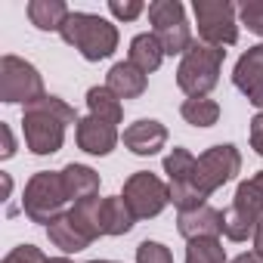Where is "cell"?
I'll use <instances>...</instances> for the list:
<instances>
[{
    "instance_id": "obj_1",
    "label": "cell",
    "mask_w": 263,
    "mask_h": 263,
    "mask_svg": "<svg viewBox=\"0 0 263 263\" xmlns=\"http://www.w3.org/2000/svg\"><path fill=\"white\" fill-rule=\"evenodd\" d=\"M241 171V155L232 143H223V146H211L208 152L198 155L195 161V171H192V180L183 183V186H171V201L177 211H192V208H201L208 204V198L226 186L229 180H235V174Z\"/></svg>"
},
{
    "instance_id": "obj_2",
    "label": "cell",
    "mask_w": 263,
    "mask_h": 263,
    "mask_svg": "<svg viewBox=\"0 0 263 263\" xmlns=\"http://www.w3.org/2000/svg\"><path fill=\"white\" fill-rule=\"evenodd\" d=\"M81 118L74 115V108L59 99V96H41L37 102L25 105L22 111V134H25V146L34 155H53L62 149L65 143V127L78 124Z\"/></svg>"
},
{
    "instance_id": "obj_3",
    "label": "cell",
    "mask_w": 263,
    "mask_h": 263,
    "mask_svg": "<svg viewBox=\"0 0 263 263\" xmlns=\"http://www.w3.org/2000/svg\"><path fill=\"white\" fill-rule=\"evenodd\" d=\"M62 41L68 47H74L87 62H99L108 59L118 50V28L93 13H71L68 22L62 25Z\"/></svg>"
},
{
    "instance_id": "obj_4",
    "label": "cell",
    "mask_w": 263,
    "mask_h": 263,
    "mask_svg": "<svg viewBox=\"0 0 263 263\" xmlns=\"http://www.w3.org/2000/svg\"><path fill=\"white\" fill-rule=\"evenodd\" d=\"M223 59H226V50H223V47H211V44H204V41H195V44L183 53V59H180L177 87H180L189 99L208 96V93L220 84Z\"/></svg>"
},
{
    "instance_id": "obj_5",
    "label": "cell",
    "mask_w": 263,
    "mask_h": 263,
    "mask_svg": "<svg viewBox=\"0 0 263 263\" xmlns=\"http://www.w3.org/2000/svg\"><path fill=\"white\" fill-rule=\"evenodd\" d=\"M71 208L65 183H62V171H37L22 195V211L28 214L31 223H56L59 217H65Z\"/></svg>"
},
{
    "instance_id": "obj_6",
    "label": "cell",
    "mask_w": 263,
    "mask_h": 263,
    "mask_svg": "<svg viewBox=\"0 0 263 263\" xmlns=\"http://www.w3.org/2000/svg\"><path fill=\"white\" fill-rule=\"evenodd\" d=\"M47 235L65 254H74V251L90 248L102 235L99 232V198H87V201L71 204L65 217H59L56 223L47 226Z\"/></svg>"
},
{
    "instance_id": "obj_7",
    "label": "cell",
    "mask_w": 263,
    "mask_h": 263,
    "mask_svg": "<svg viewBox=\"0 0 263 263\" xmlns=\"http://www.w3.org/2000/svg\"><path fill=\"white\" fill-rule=\"evenodd\" d=\"M260 220H263V183L254 174L235 189L232 204L223 211V235L229 241H248L254 238Z\"/></svg>"
},
{
    "instance_id": "obj_8",
    "label": "cell",
    "mask_w": 263,
    "mask_h": 263,
    "mask_svg": "<svg viewBox=\"0 0 263 263\" xmlns=\"http://www.w3.org/2000/svg\"><path fill=\"white\" fill-rule=\"evenodd\" d=\"M149 22L164 56H183L195 44L180 0H155V4H149Z\"/></svg>"
},
{
    "instance_id": "obj_9",
    "label": "cell",
    "mask_w": 263,
    "mask_h": 263,
    "mask_svg": "<svg viewBox=\"0 0 263 263\" xmlns=\"http://www.w3.org/2000/svg\"><path fill=\"white\" fill-rule=\"evenodd\" d=\"M44 93V81L37 74V68L13 53H7L4 59H0V99L16 105V102H37Z\"/></svg>"
},
{
    "instance_id": "obj_10",
    "label": "cell",
    "mask_w": 263,
    "mask_h": 263,
    "mask_svg": "<svg viewBox=\"0 0 263 263\" xmlns=\"http://www.w3.org/2000/svg\"><path fill=\"white\" fill-rule=\"evenodd\" d=\"M195 22H198V37L211 47H232L238 41V22H235V7L229 0H195Z\"/></svg>"
},
{
    "instance_id": "obj_11",
    "label": "cell",
    "mask_w": 263,
    "mask_h": 263,
    "mask_svg": "<svg viewBox=\"0 0 263 263\" xmlns=\"http://www.w3.org/2000/svg\"><path fill=\"white\" fill-rule=\"evenodd\" d=\"M121 198L127 201V208L134 211L137 220H152L171 204V186L149 171H137L124 183Z\"/></svg>"
},
{
    "instance_id": "obj_12",
    "label": "cell",
    "mask_w": 263,
    "mask_h": 263,
    "mask_svg": "<svg viewBox=\"0 0 263 263\" xmlns=\"http://www.w3.org/2000/svg\"><path fill=\"white\" fill-rule=\"evenodd\" d=\"M232 84L251 105H257L263 111V44L241 53V59L235 62V71H232Z\"/></svg>"
},
{
    "instance_id": "obj_13",
    "label": "cell",
    "mask_w": 263,
    "mask_h": 263,
    "mask_svg": "<svg viewBox=\"0 0 263 263\" xmlns=\"http://www.w3.org/2000/svg\"><path fill=\"white\" fill-rule=\"evenodd\" d=\"M177 229H180V235L186 241H195V238H220L223 235V211H217L211 204H201V208H192V211H180Z\"/></svg>"
},
{
    "instance_id": "obj_14",
    "label": "cell",
    "mask_w": 263,
    "mask_h": 263,
    "mask_svg": "<svg viewBox=\"0 0 263 263\" xmlns=\"http://www.w3.org/2000/svg\"><path fill=\"white\" fill-rule=\"evenodd\" d=\"M124 146L134 155H155L167 146V127L155 118H140L124 130Z\"/></svg>"
},
{
    "instance_id": "obj_15",
    "label": "cell",
    "mask_w": 263,
    "mask_h": 263,
    "mask_svg": "<svg viewBox=\"0 0 263 263\" xmlns=\"http://www.w3.org/2000/svg\"><path fill=\"white\" fill-rule=\"evenodd\" d=\"M74 140H78V146H81L87 155H108V152L118 146V130H115V124L87 115V118H81L78 127H74Z\"/></svg>"
},
{
    "instance_id": "obj_16",
    "label": "cell",
    "mask_w": 263,
    "mask_h": 263,
    "mask_svg": "<svg viewBox=\"0 0 263 263\" xmlns=\"http://www.w3.org/2000/svg\"><path fill=\"white\" fill-rule=\"evenodd\" d=\"M105 87L118 96V99H137L146 93L149 87V74H143L137 65H130V62H115L108 68V81Z\"/></svg>"
},
{
    "instance_id": "obj_17",
    "label": "cell",
    "mask_w": 263,
    "mask_h": 263,
    "mask_svg": "<svg viewBox=\"0 0 263 263\" xmlns=\"http://www.w3.org/2000/svg\"><path fill=\"white\" fill-rule=\"evenodd\" d=\"M134 223H137V217L121 195L99 198V232L102 235H127L134 229Z\"/></svg>"
},
{
    "instance_id": "obj_18",
    "label": "cell",
    "mask_w": 263,
    "mask_h": 263,
    "mask_svg": "<svg viewBox=\"0 0 263 263\" xmlns=\"http://www.w3.org/2000/svg\"><path fill=\"white\" fill-rule=\"evenodd\" d=\"M62 183L68 192V201H87V198H99V174L87 164H65L62 167Z\"/></svg>"
},
{
    "instance_id": "obj_19",
    "label": "cell",
    "mask_w": 263,
    "mask_h": 263,
    "mask_svg": "<svg viewBox=\"0 0 263 263\" xmlns=\"http://www.w3.org/2000/svg\"><path fill=\"white\" fill-rule=\"evenodd\" d=\"M127 62L137 65L143 74L158 71L161 62H164V50H161L158 37H155L152 31H149V34H137L134 41H130V56H127Z\"/></svg>"
},
{
    "instance_id": "obj_20",
    "label": "cell",
    "mask_w": 263,
    "mask_h": 263,
    "mask_svg": "<svg viewBox=\"0 0 263 263\" xmlns=\"http://www.w3.org/2000/svg\"><path fill=\"white\" fill-rule=\"evenodd\" d=\"M68 16H71V10L62 4V0H31L28 4V19L41 31H62Z\"/></svg>"
},
{
    "instance_id": "obj_21",
    "label": "cell",
    "mask_w": 263,
    "mask_h": 263,
    "mask_svg": "<svg viewBox=\"0 0 263 263\" xmlns=\"http://www.w3.org/2000/svg\"><path fill=\"white\" fill-rule=\"evenodd\" d=\"M87 108L93 118L99 121H108V124H121L124 118V108H121V99L102 84V87H90L87 90Z\"/></svg>"
},
{
    "instance_id": "obj_22",
    "label": "cell",
    "mask_w": 263,
    "mask_h": 263,
    "mask_svg": "<svg viewBox=\"0 0 263 263\" xmlns=\"http://www.w3.org/2000/svg\"><path fill=\"white\" fill-rule=\"evenodd\" d=\"M180 115L192 127H214L220 121V105L214 99H208V96H198V99H186L180 105Z\"/></svg>"
},
{
    "instance_id": "obj_23",
    "label": "cell",
    "mask_w": 263,
    "mask_h": 263,
    "mask_svg": "<svg viewBox=\"0 0 263 263\" xmlns=\"http://www.w3.org/2000/svg\"><path fill=\"white\" fill-rule=\"evenodd\" d=\"M195 155L189 152V149H183V146H177V149H171L167 152V158H164V174H167V186H183V183H189L192 180V171H195Z\"/></svg>"
},
{
    "instance_id": "obj_24",
    "label": "cell",
    "mask_w": 263,
    "mask_h": 263,
    "mask_svg": "<svg viewBox=\"0 0 263 263\" xmlns=\"http://www.w3.org/2000/svg\"><path fill=\"white\" fill-rule=\"evenodd\" d=\"M186 263H226V248L220 238H195L186 248Z\"/></svg>"
},
{
    "instance_id": "obj_25",
    "label": "cell",
    "mask_w": 263,
    "mask_h": 263,
    "mask_svg": "<svg viewBox=\"0 0 263 263\" xmlns=\"http://www.w3.org/2000/svg\"><path fill=\"white\" fill-rule=\"evenodd\" d=\"M137 263H174V254L171 248H164L161 241H140L137 248Z\"/></svg>"
},
{
    "instance_id": "obj_26",
    "label": "cell",
    "mask_w": 263,
    "mask_h": 263,
    "mask_svg": "<svg viewBox=\"0 0 263 263\" xmlns=\"http://www.w3.org/2000/svg\"><path fill=\"white\" fill-rule=\"evenodd\" d=\"M238 16H241V22L248 25V31H254L257 37H263V0H251V4H241Z\"/></svg>"
},
{
    "instance_id": "obj_27",
    "label": "cell",
    "mask_w": 263,
    "mask_h": 263,
    "mask_svg": "<svg viewBox=\"0 0 263 263\" xmlns=\"http://www.w3.org/2000/svg\"><path fill=\"white\" fill-rule=\"evenodd\" d=\"M108 10H111V16L121 19V22H134L137 16L146 13V7L140 4V0H108Z\"/></svg>"
},
{
    "instance_id": "obj_28",
    "label": "cell",
    "mask_w": 263,
    "mask_h": 263,
    "mask_svg": "<svg viewBox=\"0 0 263 263\" xmlns=\"http://www.w3.org/2000/svg\"><path fill=\"white\" fill-rule=\"evenodd\" d=\"M4 263H47V257H44V251L34 248V245H19V248H13V251L4 257Z\"/></svg>"
},
{
    "instance_id": "obj_29",
    "label": "cell",
    "mask_w": 263,
    "mask_h": 263,
    "mask_svg": "<svg viewBox=\"0 0 263 263\" xmlns=\"http://www.w3.org/2000/svg\"><path fill=\"white\" fill-rule=\"evenodd\" d=\"M251 149L257 155H263V111H257L251 118Z\"/></svg>"
},
{
    "instance_id": "obj_30",
    "label": "cell",
    "mask_w": 263,
    "mask_h": 263,
    "mask_svg": "<svg viewBox=\"0 0 263 263\" xmlns=\"http://www.w3.org/2000/svg\"><path fill=\"white\" fill-rule=\"evenodd\" d=\"M0 134H4V149H0V158H13L16 155V140H13L10 124H0Z\"/></svg>"
},
{
    "instance_id": "obj_31",
    "label": "cell",
    "mask_w": 263,
    "mask_h": 263,
    "mask_svg": "<svg viewBox=\"0 0 263 263\" xmlns=\"http://www.w3.org/2000/svg\"><path fill=\"white\" fill-rule=\"evenodd\" d=\"M251 241H254V254H257V257H263V220L257 223V232H254V238H251Z\"/></svg>"
},
{
    "instance_id": "obj_32",
    "label": "cell",
    "mask_w": 263,
    "mask_h": 263,
    "mask_svg": "<svg viewBox=\"0 0 263 263\" xmlns=\"http://www.w3.org/2000/svg\"><path fill=\"white\" fill-rule=\"evenodd\" d=\"M232 263H263V257H257V254L251 251V254H238Z\"/></svg>"
},
{
    "instance_id": "obj_33",
    "label": "cell",
    "mask_w": 263,
    "mask_h": 263,
    "mask_svg": "<svg viewBox=\"0 0 263 263\" xmlns=\"http://www.w3.org/2000/svg\"><path fill=\"white\" fill-rule=\"evenodd\" d=\"M47 263H71V260H68V257H50Z\"/></svg>"
},
{
    "instance_id": "obj_34",
    "label": "cell",
    "mask_w": 263,
    "mask_h": 263,
    "mask_svg": "<svg viewBox=\"0 0 263 263\" xmlns=\"http://www.w3.org/2000/svg\"><path fill=\"white\" fill-rule=\"evenodd\" d=\"M90 263H115V260H90Z\"/></svg>"
},
{
    "instance_id": "obj_35",
    "label": "cell",
    "mask_w": 263,
    "mask_h": 263,
    "mask_svg": "<svg viewBox=\"0 0 263 263\" xmlns=\"http://www.w3.org/2000/svg\"><path fill=\"white\" fill-rule=\"evenodd\" d=\"M257 177H260V183H263V171H257Z\"/></svg>"
}]
</instances>
